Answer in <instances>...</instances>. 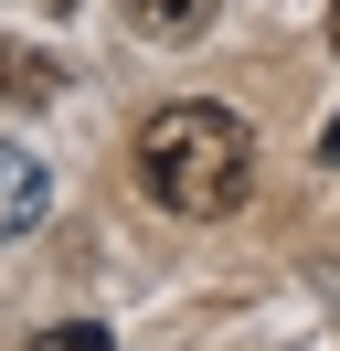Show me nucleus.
Here are the masks:
<instances>
[{
    "label": "nucleus",
    "instance_id": "nucleus-1",
    "mask_svg": "<svg viewBox=\"0 0 340 351\" xmlns=\"http://www.w3.org/2000/svg\"><path fill=\"white\" fill-rule=\"evenodd\" d=\"M138 192L160 202V213H234V202L255 192V128L234 107H212V96H181V107H160L138 128Z\"/></svg>",
    "mask_w": 340,
    "mask_h": 351
},
{
    "label": "nucleus",
    "instance_id": "nucleus-5",
    "mask_svg": "<svg viewBox=\"0 0 340 351\" xmlns=\"http://www.w3.org/2000/svg\"><path fill=\"white\" fill-rule=\"evenodd\" d=\"M319 149H330V171H340V117H330V128H319Z\"/></svg>",
    "mask_w": 340,
    "mask_h": 351
},
{
    "label": "nucleus",
    "instance_id": "nucleus-6",
    "mask_svg": "<svg viewBox=\"0 0 340 351\" xmlns=\"http://www.w3.org/2000/svg\"><path fill=\"white\" fill-rule=\"evenodd\" d=\"M330 43H340V0H330Z\"/></svg>",
    "mask_w": 340,
    "mask_h": 351
},
{
    "label": "nucleus",
    "instance_id": "nucleus-4",
    "mask_svg": "<svg viewBox=\"0 0 340 351\" xmlns=\"http://www.w3.org/2000/svg\"><path fill=\"white\" fill-rule=\"evenodd\" d=\"M32 351H117V341H106V330L96 319H53V330H42V341Z\"/></svg>",
    "mask_w": 340,
    "mask_h": 351
},
{
    "label": "nucleus",
    "instance_id": "nucleus-3",
    "mask_svg": "<svg viewBox=\"0 0 340 351\" xmlns=\"http://www.w3.org/2000/svg\"><path fill=\"white\" fill-rule=\"evenodd\" d=\"M117 11H127L138 43H191V32L212 22V0H117Z\"/></svg>",
    "mask_w": 340,
    "mask_h": 351
},
{
    "label": "nucleus",
    "instance_id": "nucleus-2",
    "mask_svg": "<svg viewBox=\"0 0 340 351\" xmlns=\"http://www.w3.org/2000/svg\"><path fill=\"white\" fill-rule=\"evenodd\" d=\"M42 213H53V171H42L32 149H0V245L42 234Z\"/></svg>",
    "mask_w": 340,
    "mask_h": 351
}]
</instances>
